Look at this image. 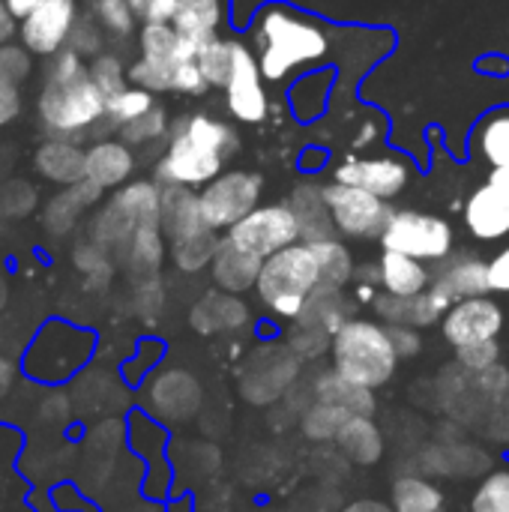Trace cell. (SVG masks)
<instances>
[{"instance_id": "cell-19", "label": "cell", "mask_w": 509, "mask_h": 512, "mask_svg": "<svg viewBox=\"0 0 509 512\" xmlns=\"http://www.w3.org/2000/svg\"><path fill=\"white\" fill-rule=\"evenodd\" d=\"M375 306V315L387 324V327H432L438 321H444L447 309L453 306L441 291L429 288L417 297H393L387 291L375 294L372 300Z\"/></svg>"}, {"instance_id": "cell-38", "label": "cell", "mask_w": 509, "mask_h": 512, "mask_svg": "<svg viewBox=\"0 0 509 512\" xmlns=\"http://www.w3.org/2000/svg\"><path fill=\"white\" fill-rule=\"evenodd\" d=\"M351 417H354V414H348V411H342V408H336V405H327V402L312 399L309 408H306L303 417H300V432H303V438L312 441V444H336L339 432L345 429V423H348Z\"/></svg>"}, {"instance_id": "cell-31", "label": "cell", "mask_w": 509, "mask_h": 512, "mask_svg": "<svg viewBox=\"0 0 509 512\" xmlns=\"http://www.w3.org/2000/svg\"><path fill=\"white\" fill-rule=\"evenodd\" d=\"M174 30L195 42L198 48H204L210 39L219 36V24H222V0H180L177 12H174Z\"/></svg>"}, {"instance_id": "cell-30", "label": "cell", "mask_w": 509, "mask_h": 512, "mask_svg": "<svg viewBox=\"0 0 509 512\" xmlns=\"http://www.w3.org/2000/svg\"><path fill=\"white\" fill-rule=\"evenodd\" d=\"M339 453L360 468H372L384 459V435L372 417H351L336 438Z\"/></svg>"}, {"instance_id": "cell-61", "label": "cell", "mask_w": 509, "mask_h": 512, "mask_svg": "<svg viewBox=\"0 0 509 512\" xmlns=\"http://www.w3.org/2000/svg\"><path fill=\"white\" fill-rule=\"evenodd\" d=\"M342 512H396V510H393V504L378 501V498H357V501H351L348 507H342Z\"/></svg>"}, {"instance_id": "cell-34", "label": "cell", "mask_w": 509, "mask_h": 512, "mask_svg": "<svg viewBox=\"0 0 509 512\" xmlns=\"http://www.w3.org/2000/svg\"><path fill=\"white\" fill-rule=\"evenodd\" d=\"M351 318V306L345 303V294L342 288H318L306 309L300 312L297 318V327H312V330H324V333H336L345 321Z\"/></svg>"}, {"instance_id": "cell-60", "label": "cell", "mask_w": 509, "mask_h": 512, "mask_svg": "<svg viewBox=\"0 0 509 512\" xmlns=\"http://www.w3.org/2000/svg\"><path fill=\"white\" fill-rule=\"evenodd\" d=\"M18 27H21V21L9 12V6L0 0V45H9L12 42V36L18 33Z\"/></svg>"}, {"instance_id": "cell-37", "label": "cell", "mask_w": 509, "mask_h": 512, "mask_svg": "<svg viewBox=\"0 0 509 512\" xmlns=\"http://www.w3.org/2000/svg\"><path fill=\"white\" fill-rule=\"evenodd\" d=\"M474 144H477L480 156L492 165V171L509 174V108L492 111L489 117H483V123L477 126Z\"/></svg>"}, {"instance_id": "cell-17", "label": "cell", "mask_w": 509, "mask_h": 512, "mask_svg": "<svg viewBox=\"0 0 509 512\" xmlns=\"http://www.w3.org/2000/svg\"><path fill=\"white\" fill-rule=\"evenodd\" d=\"M336 180L393 201L405 192L411 180V165L396 156H351L336 168Z\"/></svg>"}, {"instance_id": "cell-16", "label": "cell", "mask_w": 509, "mask_h": 512, "mask_svg": "<svg viewBox=\"0 0 509 512\" xmlns=\"http://www.w3.org/2000/svg\"><path fill=\"white\" fill-rule=\"evenodd\" d=\"M69 396L75 405V414L81 423L87 420H102V417H114L123 405H126V387L123 381L102 369V366H84L72 381H69Z\"/></svg>"}, {"instance_id": "cell-27", "label": "cell", "mask_w": 509, "mask_h": 512, "mask_svg": "<svg viewBox=\"0 0 509 512\" xmlns=\"http://www.w3.org/2000/svg\"><path fill=\"white\" fill-rule=\"evenodd\" d=\"M378 285H381V291H387L393 297H417L432 288V273H429L426 261L384 249V255L378 261Z\"/></svg>"}, {"instance_id": "cell-44", "label": "cell", "mask_w": 509, "mask_h": 512, "mask_svg": "<svg viewBox=\"0 0 509 512\" xmlns=\"http://www.w3.org/2000/svg\"><path fill=\"white\" fill-rule=\"evenodd\" d=\"M168 132H171V120H168L165 108L153 105L147 114H141L138 120L126 123L120 129V141H126L129 147H144V144H153L159 138H168Z\"/></svg>"}, {"instance_id": "cell-42", "label": "cell", "mask_w": 509, "mask_h": 512, "mask_svg": "<svg viewBox=\"0 0 509 512\" xmlns=\"http://www.w3.org/2000/svg\"><path fill=\"white\" fill-rule=\"evenodd\" d=\"M234 51H237V42L219 39V36L210 39V42L201 48L198 66H201V72H204V78H207L210 87H222V90H225V84H228V78H231V69H234Z\"/></svg>"}, {"instance_id": "cell-26", "label": "cell", "mask_w": 509, "mask_h": 512, "mask_svg": "<svg viewBox=\"0 0 509 512\" xmlns=\"http://www.w3.org/2000/svg\"><path fill=\"white\" fill-rule=\"evenodd\" d=\"M261 267L264 261L237 249L234 243H228L222 237L216 255H213V264H210V276L213 282L219 285V291H228V294H243L249 288L258 285V276H261Z\"/></svg>"}, {"instance_id": "cell-51", "label": "cell", "mask_w": 509, "mask_h": 512, "mask_svg": "<svg viewBox=\"0 0 509 512\" xmlns=\"http://www.w3.org/2000/svg\"><path fill=\"white\" fill-rule=\"evenodd\" d=\"M456 360L465 372H486L492 366H498L501 360V345L495 342H480V345H468L456 351Z\"/></svg>"}, {"instance_id": "cell-41", "label": "cell", "mask_w": 509, "mask_h": 512, "mask_svg": "<svg viewBox=\"0 0 509 512\" xmlns=\"http://www.w3.org/2000/svg\"><path fill=\"white\" fill-rule=\"evenodd\" d=\"M219 243H222L219 240V231L207 228V231H201L195 237H186V240L171 243V258H174L177 270L198 273V270H204V267L213 264V255H216Z\"/></svg>"}, {"instance_id": "cell-50", "label": "cell", "mask_w": 509, "mask_h": 512, "mask_svg": "<svg viewBox=\"0 0 509 512\" xmlns=\"http://www.w3.org/2000/svg\"><path fill=\"white\" fill-rule=\"evenodd\" d=\"M51 63H48V72H45V78L48 81H75V78H84V75H90V66L84 63V57L78 54V51H72L69 45L66 48H60L54 57H48Z\"/></svg>"}, {"instance_id": "cell-7", "label": "cell", "mask_w": 509, "mask_h": 512, "mask_svg": "<svg viewBox=\"0 0 509 512\" xmlns=\"http://www.w3.org/2000/svg\"><path fill=\"white\" fill-rule=\"evenodd\" d=\"M381 246L426 264H438L453 255L456 234L444 216L423 210H396L381 234Z\"/></svg>"}, {"instance_id": "cell-3", "label": "cell", "mask_w": 509, "mask_h": 512, "mask_svg": "<svg viewBox=\"0 0 509 512\" xmlns=\"http://www.w3.org/2000/svg\"><path fill=\"white\" fill-rule=\"evenodd\" d=\"M330 360L339 375L369 390L387 387L399 369V354L393 348L390 330L369 318H348L333 333Z\"/></svg>"}, {"instance_id": "cell-56", "label": "cell", "mask_w": 509, "mask_h": 512, "mask_svg": "<svg viewBox=\"0 0 509 512\" xmlns=\"http://www.w3.org/2000/svg\"><path fill=\"white\" fill-rule=\"evenodd\" d=\"M387 330H390V339H393L399 360H411L423 351V336L417 327H387Z\"/></svg>"}, {"instance_id": "cell-5", "label": "cell", "mask_w": 509, "mask_h": 512, "mask_svg": "<svg viewBox=\"0 0 509 512\" xmlns=\"http://www.w3.org/2000/svg\"><path fill=\"white\" fill-rule=\"evenodd\" d=\"M93 345L96 339L90 330L69 321H45V327L36 330L24 351L21 372L33 384L57 387L63 381H72L90 363Z\"/></svg>"}, {"instance_id": "cell-46", "label": "cell", "mask_w": 509, "mask_h": 512, "mask_svg": "<svg viewBox=\"0 0 509 512\" xmlns=\"http://www.w3.org/2000/svg\"><path fill=\"white\" fill-rule=\"evenodd\" d=\"M471 512H509V468L480 480L471 495Z\"/></svg>"}, {"instance_id": "cell-10", "label": "cell", "mask_w": 509, "mask_h": 512, "mask_svg": "<svg viewBox=\"0 0 509 512\" xmlns=\"http://www.w3.org/2000/svg\"><path fill=\"white\" fill-rule=\"evenodd\" d=\"M261 189H264V180L255 171H243V168L222 171L216 180H210L198 192V204H201V216L207 228L231 231L240 219H246L258 207Z\"/></svg>"}, {"instance_id": "cell-1", "label": "cell", "mask_w": 509, "mask_h": 512, "mask_svg": "<svg viewBox=\"0 0 509 512\" xmlns=\"http://www.w3.org/2000/svg\"><path fill=\"white\" fill-rule=\"evenodd\" d=\"M237 147L240 138L231 123L210 114H186L165 138V150L156 162V180L162 186L204 189L222 174Z\"/></svg>"}, {"instance_id": "cell-12", "label": "cell", "mask_w": 509, "mask_h": 512, "mask_svg": "<svg viewBox=\"0 0 509 512\" xmlns=\"http://www.w3.org/2000/svg\"><path fill=\"white\" fill-rule=\"evenodd\" d=\"M504 324H507L504 309L486 294V297H471V300L453 303L441 321V333L459 351L468 345L495 342L504 333Z\"/></svg>"}, {"instance_id": "cell-20", "label": "cell", "mask_w": 509, "mask_h": 512, "mask_svg": "<svg viewBox=\"0 0 509 512\" xmlns=\"http://www.w3.org/2000/svg\"><path fill=\"white\" fill-rule=\"evenodd\" d=\"M135 174V153L120 138H96L87 147L84 177L99 189H120Z\"/></svg>"}, {"instance_id": "cell-33", "label": "cell", "mask_w": 509, "mask_h": 512, "mask_svg": "<svg viewBox=\"0 0 509 512\" xmlns=\"http://www.w3.org/2000/svg\"><path fill=\"white\" fill-rule=\"evenodd\" d=\"M165 258V234L162 225H141L135 228L129 246L123 249L120 261L135 279H153Z\"/></svg>"}, {"instance_id": "cell-47", "label": "cell", "mask_w": 509, "mask_h": 512, "mask_svg": "<svg viewBox=\"0 0 509 512\" xmlns=\"http://www.w3.org/2000/svg\"><path fill=\"white\" fill-rule=\"evenodd\" d=\"M90 78L96 81V87L105 96H114L117 90H123L129 84V75H126L117 54H96L93 63H90Z\"/></svg>"}, {"instance_id": "cell-24", "label": "cell", "mask_w": 509, "mask_h": 512, "mask_svg": "<svg viewBox=\"0 0 509 512\" xmlns=\"http://www.w3.org/2000/svg\"><path fill=\"white\" fill-rule=\"evenodd\" d=\"M432 288L441 291L450 303L471 300V297H486V294H492V288H489V261H480V258H471V255L453 258L435 276Z\"/></svg>"}, {"instance_id": "cell-54", "label": "cell", "mask_w": 509, "mask_h": 512, "mask_svg": "<svg viewBox=\"0 0 509 512\" xmlns=\"http://www.w3.org/2000/svg\"><path fill=\"white\" fill-rule=\"evenodd\" d=\"M207 90H210V84H207V78H204L198 60H186V63L177 66V72H174V93H183V96H204Z\"/></svg>"}, {"instance_id": "cell-48", "label": "cell", "mask_w": 509, "mask_h": 512, "mask_svg": "<svg viewBox=\"0 0 509 512\" xmlns=\"http://www.w3.org/2000/svg\"><path fill=\"white\" fill-rule=\"evenodd\" d=\"M102 42H105V30L99 27V21L93 15H78L75 27H72V36H69V48L78 51L81 57H96L102 51Z\"/></svg>"}, {"instance_id": "cell-57", "label": "cell", "mask_w": 509, "mask_h": 512, "mask_svg": "<svg viewBox=\"0 0 509 512\" xmlns=\"http://www.w3.org/2000/svg\"><path fill=\"white\" fill-rule=\"evenodd\" d=\"M489 288L495 294H509V246L489 261Z\"/></svg>"}, {"instance_id": "cell-35", "label": "cell", "mask_w": 509, "mask_h": 512, "mask_svg": "<svg viewBox=\"0 0 509 512\" xmlns=\"http://www.w3.org/2000/svg\"><path fill=\"white\" fill-rule=\"evenodd\" d=\"M393 510L396 512H444L447 495L438 483L426 477H399L393 483Z\"/></svg>"}, {"instance_id": "cell-14", "label": "cell", "mask_w": 509, "mask_h": 512, "mask_svg": "<svg viewBox=\"0 0 509 512\" xmlns=\"http://www.w3.org/2000/svg\"><path fill=\"white\" fill-rule=\"evenodd\" d=\"M75 21H78V0H45L21 21L18 27L21 45L36 57H54L60 48H66Z\"/></svg>"}, {"instance_id": "cell-53", "label": "cell", "mask_w": 509, "mask_h": 512, "mask_svg": "<svg viewBox=\"0 0 509 512\" xmlns=\"http://www.w3.org/2000/svg\"><path fill=\"white\" fill-rule=\"evenodd\" d=\"M180 0H129L135 18L141 24H171Z\"/></svg>"}, {"instance_id": "cell-62", "label": "cell", "mask_w": 509, "mask_h": 512, "mask_svg": "<svg viewBox=\"0 0 509 512\" xmlns=\"http://www.w3.org/2000/svg\"><path fill=\"white\" fill-rule=\"evenodd\" d=\"M3 3L9 6V12H12V15H15L18 21H24V18H27V15L33 12V9H39V6H42L45 0H3Z\"/></svg>"}, {"instance_id": "cell-52", "label": "cell", "mask_w": 509, "mask_h": 512, "mask_svg": "<svg viewBox=\"0 0 509 512\" xmlns=\"http://www.w3.org/2000/svg\"><path fill=\"white\" fill-rule=\"evenodd\" d=\"M330 342H333L330 333L312 330V327H297V333L288 339V345H291L300 357H321V354H330Z\"/></svg>"}, {"instance_id": "cell-32", "label": "cell", "mask_w": 509, "mask_h": 512, "mask_svg": "<svg viewBox=\"0 0 509 512\" xmlns=\"http://www.w3.org/2000/svg\"><path fill=\"white\" fill-rule=\"evenodd\" d=\"M75 417L78 414H75L72 396H69V390L63 384H57V387L39 384V393L30 402L33 429H39L45 435H60V432H66L75 423Z\"/></svg>"}, {"instance_id": "cell-36", "label": "cell", "mask_w": 509, "mask_h": 512, "mask_svg": "<svg viewBox=\"0 0 509 512\" xmlns=\"http://www.w3.org/2000/svg\"><path fill=\"white\" fill-rule=\"evenodd\" d=\"M291 207L300 219V228H303V240L312 243V240H327V237H339L336 228H333V219H330V210H327V201H324V192L321 189H309V186H300L291 198Z\"/></svg>"}, {"instance_id": "cell-15", "label": "cell", "mask_w": 509, "mask_h": 512, "mask_svg": "<svg viewBox=\"0 0 509 512\" xmlns=\"http://www.w3.org/2000/svg\"><path fill=\"white\" fill-rule=\"evenodd\" d=\"M465 225L474 240L495 243L509 234V177L492 171L465 204Z\"/></svg>"}, {"instance_id": "cell-28", "label": "cell", "mask_w": 509, "mask_h": 512, "mask_svg": "<svg viewBox=\"0 0 509 512\" xmlns=\"http://www.w3.org/2000/svg\"><path fill=\"white\" fill-rule=\"evenodd\" d=\"M312 399L318 402H327V405H336L354 417H375L378 411V399H375V390L369 387H360L354 381H348L345 375H339L336 369H327L315 378L312 384Z\"/></svg>"}, {"instance_id": "cell-9", "label": "cell", "mask_w": 509, "mask_h": 512, "mask_svg": "<svg viewBox=\"0 0 509 512\" xmlns=\"http://www.w3.org/2000/svg\"><path fill=\"white\" fill-rule=\"evenodd\" d=\"M333 228L342 237H354V240H381L387 222L393 219L396 210H390V201L360 189V186H348L333 180L330 186L321 189Z\"/></svg>"}, {"instance_id": "cell-21", "label": "cell", "mask_w": 509, "mask_h": 512, "mask_svg": "<svg viewBox=\"0 0 509 512\" xmlns=\"http://www.w3.org/2000/svg\"><path fill=\"white\" fill-rule=\"evenodd\" d=\"M102 192H105V189H99V186L90 183L87 177L78 180V183H72V186H63V189L45 204V210L39 213L45 231L54 234V237L69 234V231L78 225V219L102 198Z\"/></svg>"}, {"instance_id": "cell-18", "label": "cell", "mask_w": 509, "mask_h": 512, "mask_svg": "<svg viewBox=\"0 0 509 512\" xmlns=\"http://www.w3.org/2000/svg\"><path fill=\"white\" fill-rule=\"evenodd\" d=\"M300 372V354L288 345L285 351H267V366L261 360H255L246 372V378L240 381L243 396L252 405H270L279 396H285L288 384H294Z\"/></svg>"}, {"instance_id": "cell-45", "label": "cell", "mask_w": 509, "mask_h": 512, "mask_svg": "<svg viewBox=\"0 0 509 512\" xmlns=\"http://www.w3.org/2000/svg\"><path fill=\"white\" fill-rule=\"evenodd\" d=\"M90 3V15L99 21V27L108 36H132L135 33V12L129 6V0H87Z\"/></svg>"}, {"instance_id": "cell-8", "label": "cell", "mask_w": 509, "mask_h": 512, "mask_svg": "<svg viewBox=\"0 0 509 512\" xmlns=\"http://www.w3.org/2000/svg\"><path fill=\"white\" fill-rule=\"evenodd\" d=\"M225 240L267 261L270 255L300 243L303 228L291 204H258L246 219H240L231 231H225Z\"/></svg>"}, {"instance_id": "cell-11", "label": "cell", "mask_w": 509, "mask_h": 512, "mask_svg": "<svg viewBox=\"0 0 509 512\" xmlns=\"http://www.w3.org/2000/svg\"><path fill=\"white\" fill-rule=\"evenodd\" d=\"M144 414L156 423H186L201 408V384L183 369L156 372L141 393Z\"/></svg>"}, {"instance_id": "cell-55", "label": "cell", "mask_w": 509, "mask_h": 512, "mask_svg": "<svg viewBox=\"0 0 509 512\" xmlns=\"http://www.w3.org/2000/svg\"><path fill=\"white\" fill-rule=\"evenodd\" d=\"M51 504L57 512H96V507L90 504V498H81V492L72 483H54L48 492Z\"/></svg>"}, {"instance_id": "cell-59", "label": "cell", "mask_w": 509, "mask_h": 512, "mask_svg": "<svg viewBox=\"0 0 509 512\" xmlns=\"http://www.w3.org/2000/svg\"><path fill=\"white\" fill-rule=\"evenodd\" d=\"M18 372H21V366H18L9 354L0 351V405L15 393V387H18Z\"/></svg>"}, {"instance_id": "cell-43", "label": "cell", "mask_w": 509, "mask_h": 512, "mask_svg": "<svg viewBox=\"0 0 509 512\" xmlns=\"http://www.w3.org/2000/svg\"><path fill=\"white\" fill-rule=\"evenodd\" d=\"M72 261H75V267H78V273L84 276V282H87V288H90V291L105 288V285H108V279L114 276L111 255H108L102 246H96L93 240L81 243V246L75 249Z\"/></svg>"}, {"instance_id": "cell-49", "label": "cell", "mask_w": 509, "mask_h": 512, "mask_svg": "<svg viewBox=\"0 0 509 512\" xmlns=\"http://www.w3.org/2000/svg\"><path fill=\"white\" fill-rule=\"evenodd\" d=\"M30 51L24 45H0V81L3 84H15L21 87L30 78Z\"/></svg>"}, {"instance_id": "cell-4", "label": "cell", "mask_w": 509, "mask_h": 512, "mask_svg": "<svg viewBox=\"0 0 509 512\" xmlns=\"http://www.w3.org/2000/svg\"><path fill=\"white\" fill-rule=\"evenodd\" d=\"M321 288V267L312 243L300 240L276 255H270L261 267L255 294L276 318L297 321L306 309L309 297Z\"/></svg>"}, {"instance_id": "cell-22", "label": "cell", "mask_w": 509, "mask_h": 512, "mask_svg": "<svg viewBox=\"0 0 509 512\" xmlns=\"http://www.w3.org/2000/svg\"><path fill=\"white\" fill-rule=\"evenodd\" d=\"M84 159H87V147H81L72 138H57V135L42 141L33 153L36 171L57 186H72L84 180Z\"/></svg>"}, {"instance_id": "cell-6", "label": "cell", "mask_w": 509, "mask_h": 512, "mask_svg": "<svg viewBox=\"0 0 509 512\" xmlns=\"http://www.w3.org/2000/svg\"><path fill=\"white\" fill-rule=\"evenodd\" d=\"M105 102L108 96L96 87L90 75L75 78V81L45 78L36 96V114L51 135L78 141L84 132H90L93 126L105 120Z\"/></svg>"}, {"instance_id": "cell-39", "label": "cell", "mask_w": 509, "mask_h": 512, "mask_svg": "<svg viewBox=\"0 0 509 512\" xmlns=\"http://www.w3.org/2000/svg\"><path fill=\"white\" fill-rule=\"evenodd\" d=\"M312 249H315V255H318L321 285H324V288H345V285L354 279V258H351V249H348L339 237L312 240Z\"/></svg>"}, {"instance_id": "cell-29", "label": "cell", "mask_w": 509, "mask_h": 512, "mask_svg": "<svg viewBox=\"0 0 509 512\" xmlns=\"http://www.w3.org/2000/svg\"><path fill=\"white\" fill-rule=\"evenodd\" d=\"M138 48L144 60L162 63V66H180L186 60H198L201 48L189 39H183L174 24H141L138 30Z\"/></svg>"}, {"instance_id": "cell-63", "label": "cell", "mask_w": 509, "mask_h": 512, "mask_svg": "<svg viewBox=\"0 0 509 512\" xmlns=\"http://www.w3.org/2000/svg\"><path fill=\"white\" fill-rule=\"evenodd\" d=\"M480 69H483V72H492V75H509V60L486 57V60H480Z\"/></svg>"}, {"instance_id": "cell-2", "label": "cell", "mask_w": 509, "mask_h": 512, "mask_svg": "<svg viewBox=\"0 0 509 512\" xmlns=\"http://www.w3.org/2000/svg\"><path fill=\"white\" fill-rule=\"evenodd\" d=\"M252 45L264 81L279 84L303 66L324 60L330 51V33L324 21L291 9L288 3H267L252 21Z\"/></svg>"}, {"instance_id": "cell-13", "label": "cell", "mask_w": 509, "mask_h": 512, "mask_svg": "<svg viewBox=\"0 0 509 512\" xmlns=\"http://www.w3.org/2000/svg\"><path fill=\"white\" fill-rule=\"evenodd\" d=\"M225 105L237 123H249V126L261 123L270 108L261 63L255 51L246 48L243 42H237V51H234V69L225 84Z\"/></svg>"}, {"instance_id": "cell-23", "label": "cell", "mask_w": 509, "mask_h": 512, "mask_svg": "<svg viewBox=\"0 0 509 512\" xmlns=\"http://www.w3.org/2000/svg\"><path fill=\"white\" fill-rule=\"evenodd\" d=\"M159 225H162V234H165L171 243L207 231V222H204V216H201L198 195H195L192 189H186V186H162Z\"/></svg>"}, {"instance_id": "cell-58", "label": "cell", "mask_w": 509, "mask_h": 512, "mask_svg": "<svg viewBox=\"0 0 509 512\" xmlns=\"http://www.w3.org/2000/svg\"><path fill=\"white\" fill-rule=\"evenodd\" d=\"M21 111V87L0 81V126L12 123Z\"/></svg>"}, {"instance_id": "cell-25", "label": "cell", "mask_w": 509, "mask_h": 512, "mask_svg": "<svg viewBox=\"0 0 509 512\" xmlns=\"http://www.w3.org/2000/svg\"><path fill=\"white\" fill-rule=\"evenodd\" d=\"M246 321H249V306L243 300H237V294H228V291H213V294L201 297L189 315V324L204 336L240 330Z\"/></svg>"}, {"instance_id": "cell-40", "label": "cell", "mask_w": 509, "mask_h": 512, "mask_svg": "<svg viewBox=\"0 0 509 512\" xmlns=\"http://www.w3.org/2000/svg\"><path fill=\"white\" fill-rule=\"evenodd\" d=\"M156 105V96L144 87H135V84H126L123 90H117L114 96H108L105 102V120L102 126L105 129H123L126 123L138 120L141 114H147L150 108Z\"/></svg>"}]
</instances>
